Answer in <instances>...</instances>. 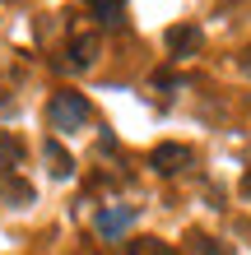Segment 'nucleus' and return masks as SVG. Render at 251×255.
<instances>
[{
  "label": "nucleus",
  "instance_id": "nucleus-4",
  "mask_svg": "<svg viewBox=\"0 0 251 255\" xmlns=\"http://www.w3.org/2000/svg\"><path fill=\"white\" fill-rule=\"evenodd\" d=\"M200 42H205V33H200L196 23H172V28H168V47H172L177 56L200 51Z\"/></svg>",
  "mask_w": 251,
  "mask_h": 255
},
{
  "label": "nucleus",
  "instance_id": "nucleus-8",
  "mask_svg": "<svg viewBox=\"0 0 251 255\" xmlns=\"http://www.w3.org/2000/svg\"><path fill=\"white\" fill-rule=\"evenodd\" d=\"M70 51H75V70H88V65L98 61V37L93 33H88V37H75V47H70Z\"/></svg>",
  "mask_w": 251,
  "mask_h": 255
},
{
  "label": "nucleus",
  "instance_id": "nucleus-7",
  "mask_svg": "<svg viewBox=\"0 0 251 255\" xmlns=\"http://www.w3.org/2000/svg\"><path fill=\"white\" fill-rule=\"evenodd\" d=\"M23 162V144L14 139V134H0V181L14 176V167Z\"/></svg>",
  "mask_w": 251,
  "mask_h": 255
},
{
  "label": "nucleus",
  "instance_id": "nucleus-9",
  "mask_svg": "<svg viewBox=\"0 0 251 255\" xmlns=\"http://www.w3.org/2000/svg\"><path fill=\"white\" fill-rule=\"evenodd\" d=\"M0 190H5L9 204H33V200H37V190L23 186V181H14V176H5V181H0Z\"/></svg>",
  "mask_w": 251,
  "mask_h": 255
},
{
  "label": "nucleus",
  "instance_id": "nucleus-5",
  "mask_svg": "<svg viewBox=\"0 0 251 255\" xmlns=\"http://www.w3.org/2000/svg\"><path fill=\"white\" fill-rule=\"evenodd\" d=\"M102 28H126V0H88Z\"/></svg>",
  "mask_w": 251,
  "mask_h": 255
},
{
  "label": "nucleus",
  "instance_id": "nucleus-14",
  "mask_svg": "<svg viewBox=\"0 0 251 255\" xmlns=\"http://www.w3.org/2000/svg\"><path fill=\"white\" fill-rule=\"evenodd\" d=\"M242 65H247V74H251V51H247V61H242Z\"/></svg>",
  "mask_w": 251,
  "mask_h": 255
},
{
  "label": "nucleus",
  "instance_id": "nucleus-6",
  "mask_svg": "<svg viewBox=\"0 0 251 255\" xmlns=\"http://www.w3.org/2000/svg\"><path fill=\"white\" fill-rule=\"evenodd\" d=\"M42 158H47V167H51V176H56V181H65V176L75 172V162H70V153H65V148L56 144V139H47V144H42Z\"/></svg>",
  "mask_w": 251,
  "mask_h": 255
},
{
  "label": "nucleus",
  "instance_id": "nucleus-13",
  "mask_svg": "<svg viewBox=\"0 0 251 255\" xmlns=\"http://www.w3.org/2000/svg\"><path fill=\"white\" fill-rule=\"evenodd\" d=\"M242 195H251V172H247V176H242Z\"/></svg>",
  "mask_w": 251,
  "mask_h": 255
},
{
  "label": "nucleus",
  "instance_id": "nucleus-10",
  "mask_svg": "<svg viewBox=\"0 0 251 255\" xmlns=\"http://www.w3.org/2000/svg\"><path fill=\"white\" fill-rule=\"evenodd\" d=\"M130 255H177V251H172L168 242H144V246L130 242Z\"/></svg>",
  "mask_w": 251,
  "mask_h": 255
},
{
  "label": "nucleus",
  "instance_id": "nucleus-2",
  "mask_svg": "<svg viewBox=\"0 0 251 255\" xmlns=\"http://www.w3.org/2000/svg\"><path fill=\"white\" fill-rule=\"evenodd\" d=\"M191 162H196V153H191L186 144H158L154 153H149V167L158 176H177V172H186Z\"/></svg>",
  "mask_w": 251,
  "mask_h": 255
},
{
  "label": "nucleus",
  "instance_id": "nucleus-1",
  "mask_svg": "<svg viewBox=\"0 0 251 255\" xmlns=\"http://www.w3.org/2000/svg\"><path fill=\"white\" fill-rule=\"evenodd\" d=\"M47 116H51V130H61V134H75V130L88 121V116H93V107H88V98H84V93H75V88H61V93L51 98Z\"/></svg>",
  "mask_w": 251,
  "mask_h": 255
},
{
  "label": "nucleus",
  "instance_id": "nucleus-11",
  "mask_svg": "<svg viewBox=\"0 0 251 255\" xmlns=\"http://www.w3.org/2000/svg\"><path fill=\"white\" fill-rule=\"evenodd\" d=\"M191 251L196 255H228L224 246H214V237H191Z\"/></svg>",
  "mask_w": 251,
  "mask_h": 255
},
{
  "label": "nucleus",
  "instance_id": "nucleus-12",
  "mask_svg": "<svg viewBox=\"0 0 251 255\" xmlns=\"http://www.w3.org/2000/svg\"><path fill=\"white\" fill-rule=\"evenodd\" d=\"M0 116H14V102L9 98H0Z\"/></svg>",
  "mask_w": 251,
  "mask_h": 255
},
{
  "label": "nucleus",
  "instance_id": "nucleus-3",
  "mask_svg": "<svg viewBox=\"0 0 251 255\" xmlns=\"http://www.w3.org/2000/svg\"><path fill=\"white\" fill-rule=\"evenodd\" d=\"M135 218H140V209H130V204H107V209H98V232L107 237V242H121Z\"/></svg>",
  "mask_w": 251,
  "mask_h": 255
}]
</instances>
